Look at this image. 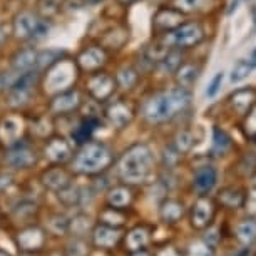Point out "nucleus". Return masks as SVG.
Returning a JSON list of instances; mask_svg holds the SVG:
<instances>
[{
	"mask_svg": "<svg viewBox=\"0 0 256 256\" xmlns=\"http://www.w3.org/2000/svg\"><path fill=\"white\" fill-rule=\"evenodd\" d=\"M211 214H212L211 202L208 200H200L194 204V210H192V224L196 228H202L211 220Z\"/></svg>",
	"mask_w": 256,
	"mask_h": 256,
	"instance_id": "nucleus-18",
	"label": "nucleus"
},
{
	"mask_svg": "<svg viewBox=\"0 0 256 256\" xmlns=\"http://www.w3.org/2000/svg\"><path fill=\"white\" fill-rule=\"evenodd\" d=\"M190 256H212V254H211V251L208 250V246L198 243L190 250Z\"/></svg>",
	"mask_w": 256,
	"mask_h": 256,
	"instance_id": "nucleus-38",
	"label": "nucleus"
},
{
	"mask_svg": "<svg viewBox=\"0 0 256 256\" xmlns=\"http://www.w3.org/2000/svg\"><path fill=\"white\" fill-rule=\"evenodd\" d=\"M152 168V152L144 144H136L124 154L120 161L119 171L124 181L128 182H141L149 176Z\"/></svg>",
	"mask_w": 256,
	"mask_h": 256,
	"instance_id": "nucleus-2",
	"label": "nucleus"
},
{
	"mask_svg": "<svg viewBox=\"0 0 256 256\" xmlns=\"http://www.w3.org/2000/svg\"><path fill=\"white\" fill-rule=\"evenodd\" d=\"M138 80V74L136 70L131 69V67H124V69L119 70L118 74V82L122 86L124 89H131Z\"/></svg>",
	"mask_w": 256,
	"mask_h": 256,
	"instance_id": "nucleus-32",
	"label": "nucleus"
},
{
	"mask_svg": "<svg viewBox=\"0 0 256 256\" xmlns=\"http://www.w3.org/2000/svg\"><path fill=\"white\" fill-rule=\"evenodd\" d=\"M96 126H98V120H96V119H86L74 132L77 141H79V142L88 141V139L90 138V134H92V131L96 129Z\"/></svg>",
	"mask_w": 256,
	"mask_h": 256,
	"instance_id": "nucleus-30",
	"label": "nucleus"
},
{
	"mask_svg": "<svg viewBox=\"0 0 256 256\" xmlns=\"http://www.w3.org/2000/svg\"><path fill=\"white\" fill-rule=\"evenodd\" d=\"M231 146H233V141H231L228 132L223 131L221 128L212 129V154L214 156H224L231 149Z\"/></svg>",
	"mask_w": 256,
	"mask_h": 256,
	"instance_id": "nucleus-17",
	"label": "nucleus"
},
{
	"mask_svg": "<svg viewBox=\"0 0 256 256\" xmlns=\"http://www.w3.org/2000/svg\"><path fill=\"white\" fill-rule=\"evenodd\" d=\"M134 256H149L148 253H138V254H134Z\"/></svg>",
	"mask_w": 256,
	"mask_h": 256,
	"instance_id": "nucleus-46",
	"label": "nucleus"
},
{
	"mask_svg": "<svg viewBox=\"0 0 256 256\" xmlns=\"http://www.w3.org/2000/svg\"><path fill=\"white\" fill-rule=\"evenodd\" d=\"M236 234H238V238L241 243L244 244H250L251 241L256 238V223L254 221H243V223L238 224V228H236Z\"/></svg>",
	"mask_w": 256,
	"mask_h": 256,
	"instance_id": "nucleus-27",
	"label": "nucleus"
},
{
	"mask_svg": "<svg viewBox=\"0 0 256 256\" xmlns=\"http://www.w3.org/2000/svg\"><path fill=\"white\" fill-rule=\"evenodd\" d=\"M104 220L108 221V223H116V224H119V223H122V216H119V214H114V212H106L104 214Z\"/></svg>",
	"mask_w": 256,
	"mask_h": 256,
	"instance_id": "nucleus-39",
	"label": "nucleus"
},
{
	"mask_svg": "<svg viewBox=\"0 0 256 256\" xmlns=\"http://www.w3.org/2000/svg\"><path fill=\"white\" fill-rule=\"evenodd\" d=\"M254 70H256V46L248 54L240 57V59L236 60V64L231 67L230 82L231 84H240V82H243L244 79H248Z\"/></svg>",
	"mask_w": 256,
	"mask_h": 256,
	"instance_id": "nucleus-8",
	"label": "nucleus"
},
{
	"mask_svg": "<svg viewBox=\"0 0 256 256\" xmlns=\"http://www.w3.org/2000/svg\"><path fill=\"white\" fill-rule=\"evenodd\" d=\"M46 156L54 162H64L70 156V149L62 139H52L49 146L46 148Z\"/></svg>",
	"mask_w": 256,
	"mask_h": 256,
	"instance_id": "nucleus-16",
	"label": "nucleus"
},
{
	"mask_svg": "<svg viewBox=\"0 0 256 256\" xmlns=\"http://www.w3.org/2000/svg\"><path fill=\"white\" fill-rule=\"evenodd\" d=\"M132 116H134L132 108H131V106H128L126 102H114L108 109L109 120L116 126V128H119V129L126 128V126L131 122Z\"/></svg>",
	"mask_w": 256,
	"mask_h": 256,
	"instance_id": "nucleus-12",
	"label": "nucleus"
},
{
	"mask_svg": "<svg viewBox=\"0 0 256 256\" xmlns=\"http://www.w3.org/2000/svg\"><path fill=\"white\" fill-rule=\"evenodd\" d=\"M208 0H174V8H178L180 12L182 14H188V12H194V10H200L206 6Z\"/></svg>",
	"mask_w": 256,
	"mask_h": 256,
	"instance_id": "nucleus-31",
	"label": "nucleus"
},
{
	"mask_svg": "<svg viewBox=\"0 0 256 256\" xmlns=\"http://www.w3.org/2000/svg\"><path fill=\"white\" fill-rule=\"evenodd\" d=\"M191 94L190 89H171L166 92H159L156 96H152L151 99L144 104V118L149 122L159 124V122H166V120L172 119L174 116L182 112L188 106H190Z\"/></svg>",
	"mask_w": 256,
	"mask_h": 256,
	"instance_id": "nucleus-1",
	"label": "nucleus"
},
{
	"mask_svg": "<svg viewBox=\"0 0 256 256\" xmlns=\"http://www.w3.org/2000/svg\"><path fill=\"white\" fill-rule=\"evenodd\" d=\"M37 62V54L34 50H22L20 54L14 57V69L18 72H26L30 67L36 66Z\"/></svg>",
	"mask_w": 256,
	"mask_h": 256,
	"instance_id": "nucleus-23",
	"label": "nucleus"
},
{
	"mask_svg": "<svg viewBox=\"0 0 256 256\" xmlns=\"http://www.w3.org/2000/svg\"><path fill=\"white\" fill-rule=\"evenodd\" d=\"M0 256H7V254L6 253H0Z\"/></svg>",
	"mask_w": 256,
	"mask_h": 256,
	"instance_id": "nucleus-47",
	"label": "nucleus"
},
{
	"mask_svg": "<svg viewBox=\"0 0 256 256\" xmlns=\"http://www.w3.org/2000/svg\"><path fill=\"white\" fill-rule=\"evenodd\" d=\"M119 2H122V4H134V2H138V0H119Z\"/></svg>",
	"mask_w": 256,
	"mask_h": 256,
	"instance_id": "nucleus-44",
	"label": "nucleus"
},
{
	"mask_svg": "<svg viewBox=\"0 0 256 256\" xmlns=\"http://www.w3.org/2000/svg\"><path fill=\"white\" fill-rule=\"evenodd\" d=\"M201 74V67L196 64H181L176 70V80L182 89H191L196 84L198 77Z\"/></svg>",
	"mask_w": 256,
	"mask_h": 256,
	"instance_id": "nucleus-13",
	"label": "nucleus"
},
{
	"mask_svg": "<svg viewBox=\"0 0 256 256\" xmlns=\"http://www.w3.org/2000/svg\"><path fill=\"white\" fill-rule=\"evenodd\" d=\"M246 2H251V0H233V4H231V7H230V14L233 12V10H236V8L240 7V4H246Z\"/></svg>",
	"mask_w": 256,
	"mask_h": 256,
	"instance_id": "nucleus-40",
	"label": "nucleus"
},
{
	"mask_svg": "<svg viewBox=\"0 0 256 256\" xmlns=\"http://www.w3.org/2000/svg\"><path fill=\"white\" fill-rule=\"evenodd\" d=\"M253 32L256 34V14H254V20H253Z\"/></svg>",
	"mask_w": 256,
	"mask_h": 256,
	"instance_id": "nucleus-45",
	"label": "nucleus"
},
{
	"mask_svg": "<svg viewBox=\"0 0 256 256\" xmlns=\"http://www.w3.org/2000/svg\"><path fill=\"white\" fill-rule=\"evenodd\" d=\"M36 161V156L32 154V151H28V149H17V151H14L8 154L7 158V162L10 164L12 168H27L34 164Z\"/></svg>",
	"mask_w": 256,
	"mask_h": 256,
	"instance_id": "nucleus-19",
	"label": "nucleus"
},
{
	"mask_svg": "<svg viewBox=\"0 0 256 256\" xmlns=\"http://www.w3.org/2000/svg\"><path fill=\"white\" fill-rule=\"evenodd\" d=\"M161 216L168 223H176L182 216V206L174 200H169L161 206Z\"/></svg>",
	"mask_w": 256,
	"mask_h": 256,
	"instance_id": "nucleus-21",
	"label": "nucleus"
},
{
	"mask_svg": "<svg viewBox=\"0 0 256 256\" xmlns=\"http://www.w3.org/2000/svg\"><path fill=\"white\" fill-rule=\"evenodd\" d=\"M60 56L59 50H47V52H42L40 56H37V62L36 64H38V67L40 69H44V67L54 64V62L57 60V57Z\"/></svg>",
	"mask_w": 256,
	"mask_h": 256,
	"instance_id": "nucleus-36",
	"label": "nucleus"
},
{
	"mask_svg": "<svg viewBox=\"0 0 256 256\" xmlns=\"http://www.w3.org/2000/svg\"><path fill=\"white\" fill-rule=\"evenodd\" d=\"M14 30H16L17 37L32 38V37H42L44 34H47L49 26L30 12H22L20 16H17V18H16Z\"/></svg>",
	"mask_w": 256,
	"mask_h": 256,
	"instance_id": "nucleus-5",
	"label": "nucleus"
},
{
	"mask_svg": "<svg viewBox=\"0 0 256 256\" xmlns=\"http://www.w3.org/2000/svg\"><path fill=\"white\" fill-rule=\"evenodd\" d=\"M218 182V171H216L212 166H202L196 171L194 180H192V184H194V190L200 192V194H206V192L212 191V188Z\"/></svg>",
	"mask_w": 256,
	"mask_h": 256,
	"instance_id": "nucleus-11",
	"label": "nucleus"
},
{
	"mask_svg": "<svg viewBox=\"0 0 256 256\" xmlns=\"http://www.w3.org/2000/svg\"><path fill=\"white\" fill-rule=\"evenodd\" d=\"M76 77V67L69 60L57 62L56 67L49 72L47 77V86L50 90H60L64 88H69Z\"/></svg>",
	"mask_w": 256,
	"mask_h": 256,
	"instance_id": "nucleus-6",
	"label": "nucleus"
},
{
	"mask_svg": "<svg viewBox=\"0 0 256 256\" xmlns=\"http://www.w3.org/2000/svg\"><path fill=\"white\" fill-rule=\"evenodd\" d=\"M114 79L108 74H98L92 76L89 80V92L94 96L96 99L99 100H106L109 99L114 92Z\"/></svg>",
	"mask_w": 256,
	"mask_h": 256,
	"instance_id": "nucleus-10",
	"label": "nucleus"
},
{
	"mask_svg": "<svg viewBox=\"0 0 256 256\" xmlns=\"http://www.w3.org/2000/svg\"><path fill=\"white\" fill-rule=\"evenodd\" d=\"M146 241H148V233L144 230H134L128 236V246L131 250H139L141 246L146 244Z\"/></svg>",
	"mask_w": 256,
	"mask_h": 256,
	"instance_id": "nucleus-34",
	"label": "nucleus"
},
{
	"mask_svg": "<svg viewBox=\"0 0 256 256\" xmlns=\"http://www.w3.org/2000/svg\"><path fill=\"white\" fill-rule=\"evenodd\" d=\"M204 40V30L196 22H182L172 30L166 32L161 37V44L174 49H190Z\"/></svg>",
	"mask_w": 256,
	"mask_h": 256,
	"instance_id": "nucleus-3",
	"label": "nucleus"
},
{
	"mask_svg": "<svg viewBox=\"0 0 256 256\" xmlns=\"http://www.w3.org/2000/svg\"><path fill=\"white\" fill-rule=\"evenodd\" d=\"M80 104V96L79 92H64L52 100L50 108L54 112H69V110H74L77 106Z\"/></svg>",
	"mask_w": 256,
	"mask_h": 256,
	"instance_id": "nucleus-15",
	"label": "nucleus"
},
{
	"mask_svg": "<svg viewBox=\"0 0 256 256\" xmlns=\"http://www.w3.org/2000/svg\"><path fill=\"white\" fill-rule=\"evenodd\" d=\"M248 254H250V250H243L238 256H248Z\"/></svg>",
	"mask_w": 256,
	"mask_h": 256,
	"instance_id": "nucleus-43",
	"label": "nucleus"
},
{
	"mask_svg": "<svg viewBox=\"0 0 256 256\" xmlns=\"http://www.w3.org/2000/svg\"><path fill=\"white\" fill-rule=\"evenodd\" d=\"M118 240H119V233H118V231H114L112 228L102 226V228L96 230V234H94L96 244L104 246V248H109V246L118 243Z\"/></svg>",
	"mask_w": 256,
	"mask_h": 256,
	"instance_id": "nucleus-20",
	"label": "nucleus"
},
{
	"mask_svg": "<svg viewBox=\"0 0 256 256\" xmlns=\"http://www.w3.org/2000/svg\"><path fill=\"white\" fill-rule=\"evenodd\" d=\"M220 200H221V202H224L226 206L238 208L243 204L244 194H243V191L238 190V188H226V190H223V192L220 194Z\"/></svg>",
	"mask_w": 256,
	"mask_h": 256,
	"instance_id": "nucleus-25",
	"label": "nucleus"
},
{
	"mask_svg": "<svg viewBox=\"0 0 256 256\" xmlns=\"http://www.w3.org/2000/svg\"><path fill=\"white\" fill-rule=\"evenodd\" d=\"M60 198H62V200H64L66 202H69V204H72V202H77V201H79L80 194H79V191L74 190V188H69L67 191H62V192H60Z\"/></svg>",
	"mask_w": 256,
	"mask_h": 256,
	"instance_id": "nucleus-37",
	"label": "nucleus"
},
{
	"mask_svg": "<svg viewBox=\"0 0 256 256\" xmlns=\"http://www.w3.org/2000/svg\"><path fill=\"white\" fill-rule=\"evenodd\" d=\"M110 161V154L102 144H88L76 159L77 171L98 172L104 169Z\"/></svg>",
	"mask_w": 256,
	"mask_h": 256,
	"instance_id": "nucleus-4",
	"label": "nucleus"
},
{
	"mask_svg": "<svg viewBox=\"0 0 256 256\" xmlns=\"http://www.w3.org/2000/svg\"><path fill=\"white\" fill-rule=\"evenodd\" d=\"M161 256H178V253L172 248H168L166 251H162L161 253Z\"/></svg>",
	"mask_w": 256,
	"mask_h": 256,
	"instance_id": "nucleus-41",
	"label": "nucleus"
},
{
	"mask_svg": "<svg viewBox=\"0 0 256 256\" xmlns=\"http://www.w3.org/2000/svg\"><path fill=\"white\" fill-rule=\"evenodd\" d=\"M181 54L180 52H168L166 56L161 59V67L164 70L169 72H176L181 66Z\"/></svg>",
	"mask_w": 256,
	"mask_h": 256,
	"instance_id": "nucleus-33",
	"label": "nucleus"
},
{
	"mask_svg": "<svg viewBox=\"0 0 256 256\" xmlns=\"http://www.w3.org/2000/svg\"><path fill=\"white\" fill-rule=\"evenodd\" d=\"M22 126L17 119L8 118L7 120L2 122V128H0V132H2V138L6 139V142H14L16 139L20 136Z\"/></svg>",
	"mask_w": 256,
	"mask_h": 256,
	"instance_id": "nucleus-24",
	"label": "nucleus"
},
{
	"mask_svg": "<svg viewBox=\"0 0 256 256\" xmlns=\"http://www.w3.org/2000/svg\"><path fill=\"white\" fill-rule=\"evenodd\" d=\"M129 201H131V192H129L126 188H116L114 191H110L109 194V202L114 208H122L128 206Z\"/></svg>",
	"mask_w": 256,
	"mask_h": 256,
	"instance_id": "nucleus-28",
	"label": "nucleus"
},
{
	"mask_svg": "<svg viewBox=\"0 0 256 256\" xmlns=\"http://www.w3.org/2000/svg\"><path fill=\"white\" fill-rule=\"evenodd\" d=\"M192 142H194V138H192L191 132L188 131H181L180 134H178L176 138V148H178V152H186L190 151Z\"/></svg>",
	"mask_w": 256,
	"mask_h": 256,
	"instance_id": "nucleus-35",
	"label": "nucleus"
},
{
	"mask_svg": "<svg viewBox=\"0 0 256 256\" xmlns=\"http://www.w3.org/2000/svg\"><path fill=\"white\" fill-rule=\"evenodd\" d=\"M230 104L236 114L240 116H250L251 110L256 106V89L254 88H241L236 89L230 96Z\"/></svg>",
	"mask_w": 256,
	"mask_h": 256,
	"instance_id": "nucleus-7",
	"label": "nucleus"
},
{
	"mask_svg": "<svg viewBox=\"0 0 256 256\" xmlns=\"http://www.w3.org/2000/svg\"><path fill=\"white\" fill-rule=\"evenodd\" d=\"M182 12H180L178 8L174 7H169V8H161L158 10V14L154 16V20H152V27L156 30H161V32H169L172 28H176L178 26L182 24Z\"/></svg>",
	"mask_w": 256,
	"mask_h": 256,
	"instance_id": "nucleus-9",
	"label": "nucleus"
},
{
	"mask_svg": "<svg viewBox=\"0 0 256 256\" xmlns=\"http://www.w3.org/2000/svg\"><path fill=\"white\" fill-rule=\"evenodd\" d=\"M18 243L26 250H36L42 244V234L37 230H28L18 236Z\"/></svg>",
	"mask_w": 256,
	"mask_h": 256,
	"instance_id": "nucleus-26",
	"label": "nucleus"
},
{
	"mask_svg": "<svg viewBox=\"0 0 256 256\" xmlns=\"http://www.w3.org/2000/svg\"><path fill=\"white\" fill-rule=\"evenodd\" d=\"M224 82V70H218L214 76H212V79L210 80V84H208V88L204 90V96L208 99H212L218 96V92L221 90V86H223Z\"/></svg>",
	"mask_w": 256,
	"mask_h": 256,
	"instance_id": "nucleus-29",
	"label": "nucleus"
},
{
	"mask_svg": "<svg viewBox=\"0 0 256 256\" xmlns=\"http://www.w3.org/2000/svg\"><path fill=\"white\" fill-rule=\"evenodd\" d=\"M44 182L52 190H62L69 184V178L62 169H52V171L44 174Z\"/></svg>",
	"mask_w": 256,
	"mask_h": 256,
	"instance_id": "nucleus-22",
	"label": "nucleus"
},
{
	"mask_svg": "<svg viewBox=\"0 0 256 256\" xmlns=\"http://www.w3.org/2000/svg\"><path fill=\"white\" fill-rule=\"evenodd\" d=\"M4 38H6V34H4L2 27H0V44H2V42H4Z\"/></svg>",
	"mask_w": 256,
	"mask_h": 256,
	"instance_id": "nucleus-42",
	"label": "nucleus"
},
{
	"mask_svg": "<svg viewBox=\"0 0 256 256\" xmlns=\"http://www.w3.org/2000/svg\"><path fill=\"white\" fill-rule=\"evenodd\" d=\"M106 62V54L99 47H89L79 56V64L86 70H96Z\"/></svg>",
	"mask_w": 256,
	"mask_h": 256,
	"instance_id": "nucleus-14",
	"label": "nucleus"
}]
</instances>
